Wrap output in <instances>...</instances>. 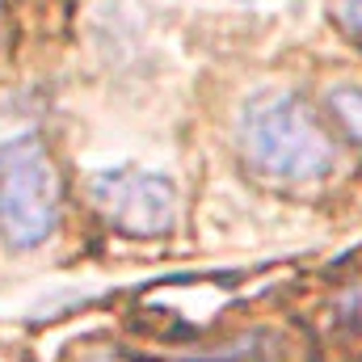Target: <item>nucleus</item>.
<instances>
[{"label":"nucleus","instance_id":"nucleus-4","mask_svg":"<svg viewBox=\"0 0 362 362\" xmlns=\"http://www.w3.org/2000/svg\"><path fill=\"white\" fill-rule=\"evenodd\" d=\"M329 110H333V118L341 122V131L362 144V89L358 85H341V89L329 93Z\"/></svg>","mask_w":362,"mask_h":362},{"label":"nucleus","instance_id":"nucleus-2","mask_svg":"<svg viewBox=\"0 0 362 362\" xmlns=\"http://www.w3.org/2000/svg\"><path fill=\"white\" fill-rule=\"evenodd\" d=\"M59 173L34 131L0 139V236L8 249H38L59 228Z\"/></svg>","mask_w":362,"mask_h":362},{"label":"nucleus","instance_id":"nucleus-3","mask_svg":"<svg viewBox=\"0 0 362 362\" xmlns=\"http://www.w3.org/2000/svg\"><path fill=\"white\" fill-rule=\"evenodd\" d=\"M97 211L131 232V236H160L177 223V185L148 169H110L89 181Z\"/></svg>","mask_w":362,"mask_h":362},{"label":"nucleus","instance_id":"nucleus-6","mask_svg":"<svg viewBox=\"0 0 362 362\" xmlns=\"http://www.w3.org/2000/svg\"><path fill=\"white\" fill-rule=\"evenodd\" d=\"M346 312H350L354 320H362V282L350 286V295H346Z\"/></svg>","mask_w":362,"mask_h":362},{"label":"nucleus","instance_id":"nucleus-1","mask_svg":"<svg viewBox=\"0 0 362 362\" xmlns=\"http://www.w3.org/2000/svg\"><path fill=\"white\" fill-rule=\"evenodd\" d=\"M240 152L253 173L282 185L320 181L337 165V144L316 118V110L291 89L253 93L236 122Z\"/></svg>","mask_w":362,"mask_h":362},{"label":"nucleus","instance_id":"nucleus-5","mask_svg":"<svg viewBox=\"0 0 362 362\" xmlns=\"http://www.w3.org/2000/svg\"><path fill=\"white\" fill-rule=\"evenodd\" d=\"M337 13H341L346 30H350V34L362 42V0H341V4H337Z\"/></svg>","mask_w":362,"mask_h":362}]
</instances>
